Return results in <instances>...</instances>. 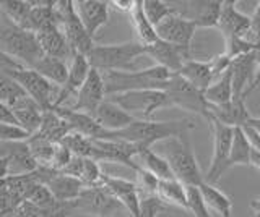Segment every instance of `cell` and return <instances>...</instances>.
Masks as SVG:
<instances>
[{"label": "cell", "mask_w": 260, "mask_h": 217, "mask_svg": "<svg viewBox=\"0 0 260 217\" xmlns=\"http://www.w3.org/2000/svg\"><path fill=\"white\" fill-rule=\"evenodd\" d=\"M195 128L193 120H169V122H156V120H135V122L120 132H108L104 140H122L134 143L142 148H151L161 141H171L187 136V132Z\"/></svg>", "instance_id": "1"}, {"label": "cell", "mask_w": 260, "mask_h": 217, "mask_svg": "<svg viewBox=\"0 0 260 217\" xmlns=\"http://www.w3.org/2000/svg\"><path fill=\"white\" fill-rule=\"evenodd\" d=\"M0 51L20 65L35 68L44 59L38 34L13 25L5 17L0 23Z\"/></svg>", "instance_id": "2"}, {"label": "cell", "mask_w": 260, "mask_h": 217, "mask_svg": "<svg viewBox=\"0 0 260 217\" xmlns=\"http://www.w3.org/2000/svg\"><path fill=\"white\" fill-rule=\"evenodd\" d=\"M108 98L128 91H165L173 73L159 65L135 71H111L103 73Z\"/></svg>", "instance_id": "3"}, {"label": "cell", "mask_w": 260, "mask_h": 217, "mask_svg": "<svg viewBox=\"0 0 260 217\" xmlns=\"http://www.w3.org/2000/svg\"><path fill=\"white\" fill-rule=\"evenodd\" d=\"M0 62H2V73L13 78L15 81H18L23 86V90L28 93L29 98L39 104L41 109L44 112L54 109V104L60 91L59 86L52 84L49 79L38 73L35 68L23 67L18 62L7 57V55H2Z\"/></svg>", "instance_id": "4"}, {"label": "cell", "mask_w": 260, "mask_h": 217, "mask_svg": "<svg viewBox=\"0 0 260 217\" xmlns=\"http://www.w3.org/2000/svg\"><path fill=\"white\" fill-rule=\"evenodd\" d=\"M142 55H146V47L138 41H130L122 44L94 46L86 57L91 68L101 73H111V71H135V62Z\"/></svg>", "instance_id": "5"}, {"label": "cell", "mask_w": 260, "mask_h": 217, "mask_svg": "<svg viewBox=\"0 0 260 217\" xmlns=\"http://www.w3.org/2000/svg\"><path fill=\"white\" fill-rule=\"evenodd\" d=\"M165 157L173 168L174 177L185 187H200L205 182V175L200 170L199 160L193 154L187 136L171 140Z\"/></svg>", "instance_id": "6"}, {"label": "cell", "mask_w": 260, "mask_h": 217, "mask_svg": "<svg viewBox=\"0 0 260 217\" xmlns=\"http://www.w3.org/2000/svg\"><path fill=\"white\" fill-rule=\"evenodd\" d=\"M55 10L57 17H59V28L65 34V37H67V42L73 55H88L96 44L93 42V37L88 34L86 28L78 18L75 2H72V0H60V2L55 4Z\"/></svg>", "instance_id": "7"}, {"label": "cell", "mask_w": 260, "mask_h": 217, "mask_svg": "<svg viewBox=\"0 0 260 217\" xmlns=\"http://www.w3.org/2000/svg\"><path fill=\"white\" fill-rule=\"evenodd\" d=\"M108 99L119 104L137 120H153L154 112L171 107L165 91H128L109 96Z\"/></svg>", "instance_id": "8"}, {"label": "cell", "mask_w": 260, "mask_h": 217, "mask_svg": "<svg viewBox=\"0 0 260 217\" xmlns=\"http://www.w3.org/2000/svg\"><path fill=\"white\" fill-rule=\"evenodd\" d=\"M171 107H177L192 114L202 115L208 120L210 115V104L207 102L203 91L190 84L181 75H173L165 90Z\"/></svg>", "instance_id": "9"}, {"label": "cell", "mask_w": 260, "mask_h": 217, "mask_svg": "<svg viewBox=\"0 0 260 217\" xmlns=\"http://www.w3.org/2000/svg\"><path fill=\"white\" fill-rule=\"evenodd\" d=\"M72 204L75 209V214L91 217H109L116 212L125 211L120 201L106 187L85 188Z\"/></svg>", "instance_id": "10"}, {"label": "cell", "mask_w": 260, "mask_h": 217, "mask_svg": "<svg viewBox=\"0 0 260 217\" xmlns=\"http://www.w3.org/2000/svg\"><path fill=\"white\" fill-rule=\"evenodd\" d=\"M208 122L211 125V130H213V156H211V162L205 175V182L215 185L226 172V164L228 159H230L234 138V128L223 125L221 122L213 118L208 120Z\"/></svg>", "instance_id": "11"}, {"label": "cell", "mask_w": 260, "mask_h": 217, "mask_svg": "<svg viewBox=\"0 0 260 217\" xmlns=\"http://www.w3.org/2000/svg\"><path fill=\"white\" fill-rule=\"evenodd\" d=\"M32 175L36 177V180L39 183L46 185V187L52 191L54 198L59 201V203H73V201L80 196V193L86 188L78 179H75V177L59 172L52 167L39 165L36 170L32 172Z\"/></svg>", "instance_id": "12"}, {"label": "cell", "mask_w": 260, "mask_h": 217, "mask_svg": "<svg viewBox=\"0 0 260 217\" xmlns=\"http://www.w3.org/2000/svg\"><path fill=\"white\" fill-rule=\"evenodd\" d=\"M2 179L10 175L32 173L39 167L28 141H2Z\"/></svg>", "instance_id": "13"}, {"label": "cell", "mask_w": 260, "mask_h": 217, "mask_svg": "<svg viewBox=\"0 0 260 217\" xmlns=\"http://www.w3.org/2000/svg\"><path fill=\"white\" fill-rule=\"evenodd\" d=\"M94 143V156L93 159L98 162H114L122 164L137 173L140 165L135 160L138 146L134 143L122 140H93Z\"/></svg>", "instance_id": "14"}, {"label": "cell", "mask_w": 260, "mask_h": 217, "mask_svg": "<svg viewBox=\"0 0 260 217\" xmlns=\"http://www.w3.org/2000/svg\"><path fill=\"white\" fill-rule=\"evenodd\" d=\"M197 31V25L181 15H173L156 26V34L161 41L173 44L192 54V41Z\"/></svg>", "instance_id": "15"}, {"label": "cell", "mask_w": 260, "mask_h": 217, "mask_svg": "<svg viewBox=\"0 0 260 217\" xmlns=\"http://www.w3.org/2000/svg\"><path fill=\"white\" fill-rule=\"evenodd\" d=\"M108 99V93H106L104 76L101 71L91 70L85 84L81 86V90L75 96V104L70 107L78 112H86V114H94L98 107Z\"/></svg>", "instance_id": "16"}, {"label": "cell", "mask_w": 260, "mask_h": 217, "mask_svg": "<svg viewBox=\"0 0 260 217\" xmlns=\"http://www.w3.org/2000/svg\"><path fill=\"white\" fill-rule=\"evenodd\" d=\"M103 187L108 188L120 201V204L128 212V217H138L142 209V193L135 182L104 173Z\"/></svg>", "instance_id": "17"}, {"label": "cell", "mask_w": 260, "mask_h": 217, "mask_svg": "<svg viewBox=\"0 0 260 217\" xmlns=\"http://www.w3.org/2000/svg\"><path fill=\"white\" fill-rule=\"evenodd\" d=\"M91 70L93 68H91V65H89L86 55H83V54H75V55H73L72 62H70V70H69L67 83H65L60 88L59 96H57V101L54 104V109L63 107L65 101H69L72 96H77V93L81 90V86H83L85 81L88 79L89 73H91Z\"/></svg>", "instance_id": "18"}, {"label": "cell", "mask_w": 260, "mask_h": 217, "mask_svg": "<svg viewBox=\"0 0 260 217\" xmlns=\"http://www.w3.org/2000/svg\"><path fill=\"white\" fill-rule=\"evenodd\" d=\"M250 28V17L238 10L236 2L223 0L221 15H219L216 29L223 34L224 41L234 37H246Z\"/></svg>", "instance_id": "19"}, {"label": "cell", "mask_w": 260, "mask_h": 217, "mask_svg": "<svg viewBox=\"0 0 260 217\" xmlns=\"http://www.w3.org/2000/svg\"><path fill=\"white\" fill-rule=\"evenodd\" d=\"M185 7L179 10V15L197 25V28H216L221 15V0H197L185 2Z\"/></svg>", "instance_id": "20"}, {"label": "cell", "mask_w": 260, "mask_h": 217, "mask_svg": "<svg viewBox=\"0 0 260 217\" xmlns=\"http://www.w3.org/2000/svg\"><path fill=\"white\" fill-rule=\"evenodd\" d=\"M146 55L154 60V65L166 68L173 75L179 73L181 68L184 67V63L192 59V54L185 52L184 49H181V47H177V46L161 41V39L158 42H154L153 46L146 47Z\"/></svg>", "instance_id": "21"}, {"label": "cell", "mask_w": 260, "mask_h": 217, "mask_svg": "<svg viewBox=\"0 0 260 217\" xmlns=\"http://www.w3.org/2000/svg\"><path fill=\"white\" fill-rule=\"evenodd\" d=\"M109 9V2H103V0H78V2H75L78 18L93 39L96 37L98 31L108 25Z\"/></svg>", "instance_id": "22"}, {"label": "cell", "mask_w": 260, "mask_h": 217, "mask_svg": "<svg viewBox=\"0 0 260 217\" xmlns=\"http://www.w3.org/2000/svg\"><path fill=\"white\" fill-rule=\"evenodd\" d=\"M231 73L234 99H246L247 90L250 88L252 81H254L255 75V52L234 59L231 65Z\"/></svg>", "instance_id": "23"}, {"label": "cell", "mask_w": 260, "mask_h": 217, "mask_svg": "<svg viewBox=\"0 0 260 217\" xmlns=\"http://www.w3.org/2000/svg\"><path fill=\"white\" fill-rule=\"evenodd\" d=\"M96 122L100 123L106 132H120L135 122V117L130 115L127 110L122 109L119 104L106 99L98 110L93 114Z\"/></svg>", "instance_id": "24"}, {"label": "cell", "mask_w": 260, "mask_h": 217, "mask_svg": "<svg viewBox=\"0 0 260 217\" xmlns=\"http://www.w3.org/2000/svg\"><path fill=\"white\" fill-rule=\"evenodd\" d=\"M59 114L67 120V123L70 125L72 132H77L80 135H85L91 140H104L108 132L96 122V118L91 114H86V112H78L73 109L67 107H59L54 109Z\"/></svg>", "instance_id": "25"}, {"label": "cell", "mask_w": 260, "mask_h": 217, "mask_svg": "<svg viewBox=\"0 0 260 217\" xmlns=\"http://www.w3.org/2000/svg\"><path fill=\"white\" fill-rule=\"evenodd\" d=\"M218 120L223 125L238 128L244 126L252 118L250 112L246 106V99H233L224 106H210L208 120Z\"/></svg>", "instance_id": "26"}, {"label": "cell", "mask_w": 260, "mask_h": 217, "mask_svg": "<svg viewBox=\"0 0 260 217\" xmlns=\"http://www.w3.org/2000/svg\"><path fill=\"white\" fill-rule=\"evenodd\" d=\"M176 75H181L182 78H185L190 84H193L195 88H199L200 91H205L213 84L216 79V75L213 71V67H211L210 60L203 62V60H187L184 63V67L181 68V71Z\"/></svg>", "instance_id": "27"}, {"label": "cell", "mask_w": 260, "mask_h": 217, "mask_svg": "<svg viewBox=\"0 0 260 217\" xmlns=\"http://www.w3.org/2000/svg\"><path fill=\"white\" fill-rule=\"evenodd\" d=\"M38 39L41 49H43L44 55H47V57H54L60 60L73 57V52L67 42V37H65L59 26L41 31V33H38Z\"/></svg>", "instance_id": "28"}, {"label": "cell", "mask_w": 260, "mask_h": 217, "mask_svg": "<svg viewBox=\"0 0 260 217\" xmlns=\"http://www.w3.org/2000/svg\"><path fill=\"white\" fill-rule=\"evenodd\" d=\"M135 160L142 168L151 172L154 177H158L159 180H177L173 173V168H171L169 162L166 160V157L156 154L151 148L138 146V152H137Z\"/></svg>", "instance_id": "29"}, {"label": "cell", "mask_w": 260, "mask_h": 217, "mask_svg": "<svg viewBox=\"0 0 260 217\" xmlns=\"http://www.w3.org/2000/svg\"><path fill=\"white\" fill-rule=\"evenodd\" d=\"M72 133V128L57 110H46L43 115V122L38 130V135L52 143H62L65 136Z\"/></svg>", "instance_id": "30"}, {"label": "cell", "mask_w": 260, "mask_h": 217, "mask_svg": "<svg viewBox=\"0 0 260 217\" xmlns=\"http://www.w3.org/2000/svg\"><path fill=\"white\" fill-rule=\"evenodd\" d=\"M128 17H130V21H132L138 42L143 44L145 47H148L159 41V37L156 34V28L151 25L143 12V0H137L135 9L132 10V13H130Z\"/></svg>", "instance_id": "31"}, {"label": "cell", "mask_w": 260, "mask_h": 217, "mask_svg": "<svg viewBox=\"0 0 260 217\" xmlns=\"http://www.w3.org/2000/svg\"><path fill=\"white\" fill-rule=\"evenodd\" d=\"M13 110V114L18 118L20 125L24 128L26 132H29L31 135L38 133L41 122H43V115H44V110L41 109V106L32 101L31 98L24 99L23 102H20L18 106L10 107Z\"/></svg>", "instance_id": "32"}, {"label": "cell", "mask_w": 260, "mask_h": 217, "mask_svg": "<svg viewBox=\"0 0 260 217\" xmlns=\"http://www.w3.org/2000/svg\"><path fill=\"white\" fill-rule=\"evenodd\" d=\"M166 206H176L189 212V201H187V187L179 180H161L158 195Z\"/></svg>", "instance_id": "33"}, {"label": "cell", "mask_w": 260, "mask_h": 217, "mask_svg": "<svg viewBox=\"0 0 260 217\" xmlns=\"http://www.w3.org/2000/svg\"><path fill=\"white\" fill-rule=\"evenodd\" d=\"M199 188H200V193H202L203 199H205L208 209L218 212L221 217H231L233 201L226 193H223L221 190H218L215 185L207 183V182H203Z\"/></svg>", "instance_id": "34"}, {"label": "cell", "mask_w": 260, "mask_h": 217, "mask_svg": "<svg viewBox=\"0 0 260 217\" xmlns=\"http://www.w3.org/2000/svg\"><path fill=\"white\" fill-rule=\"evenodd\" d=\"M75 215V209L72 203H57L51 209H41L35 204L24 203L16 209V211L8 217H72Z\"/></svg>", "instance_id": "35"}, {"label": "cell", "mask_w": 260, "mask_h": 217, "mask_svg": "<svg viewBox=\"0 0 260 217\" xmlns=\"http://www.w3.org/2000/svg\"><path fill=\"white\" fill-rule=\"evenodd\" d=\"M207 102L210 106H224V104L231 102L234 99V91H233V73L231 68L226 73L216 79L208 90L203 91Z\"/></svg>", "instance_id": "36"}, {"label": "cell", "mask_w": 260, "mask_h": 217, "mask_svg": "<svg viewBox=\"0 0 260 217\" xmlns=\"http://www.w3.org/2000/svg\"><path fill=\"white\" fill-rule=\"evenodd\" d=\"M35 70L38 71V73L43 75L46 79H49L52 84L62 88L65 83H67L70 65H67L65 60L44 55V59L38 63V65L35 67Z\"/></svg>", "instance_id": "37"}, {"label": "cell", "mask_w": 260, "mask_h": 217, "mask_svg": "<svg viewBox=\"0 0 260 217\" xmlns=\"http://www.w3.org/2000/svg\"><path fill=\"white\" fill-rule=\"evenodd\" d=\"M32 10V4L29 0H4L0 2V12L2 17H5L13 25L26 29L28 20Z\"/></svg>", "instance_id": "38"}, {"label": "cell", "mask_w": 260, "mask_h": 217, "mask_svg": "<svg viewBox=\"0 0 260 217\" xmlns=\"http://www.w3.org/2000/svg\"><path fill=\"white\" fill-rule=\"evenodd\" d=\"M250 154H252V148L246 133L242 130V126L234 128L233 146L230 152V159H228L226 164V170L234 165H250Z\"/></svg>", "instance_id": "39"}, {"label": "cell", "mask_w": 260, "mask_h": 217, "mask_svg": "<svg viewBox=\"0 0 260 217\" xmlns=\"http://www.w3.org/2000/svg\"><path fill=\"white\" fill-rule=\"evenodd\" d=\"M28 98V93L23 90V86L18 81H15L8 75H0V104L15 107Z\"/></svg>", "instance_id": "40"}, {"label": "cell", "mask_w": 260, "mask_h": 217, "mask_svg": "<svg viewBox=\"0 0 260 217\" xmlns=\"http://www.w3.org/2000/svg\"><path fill=\"white\" fill-rule=\"evenodd\" d=\"M28 144L31 148L32 156H35L38 165H44V167H52V160H54V154L57 149V144L59 143H52L43 136H39L38 133H35L28 140Z\"/></svg>", "instance_id": "41"}, {"label": "cell", "mask_w": 260, "mask_h": 217, "mask_svg": "<svg viewBox=\"0 0 260 217\" xmlns=\"http://www.w3.org/2000/svg\"><path fill=\"white\" fill-rule=\"evenodd\" d=\"M65 148H69L70 152L77 157H86L93 159L94 156V143L91 138H88L85 135H80L77 132H72L65 136V140L62 141Z\"/></svg>", "instance_id": "42"}, {"label": "cell", "mask_w": 260, "mask_h": 217, "mask_svg": "<svg viewBox=\"0 0 260 217\" xmlns=\"http://www.w3.org/2000/svg\"><path fill=\"white\" fill-rule=\"evenodd\" d=\"M143 12L154 28L166 18L179 13L176 7H169L166 2H161V0H143Z\"/></svg>", "instance_id": "43"}, {"label": "cell", "mask_w": 260, "mask_h": 217, "mask_svg": "<svg viewBox=\"0 0 260 217\" xmlns=\"http://www.w3.org/2000/svg\"><path fill=\"white\" fill-rule=\"evenodd\" d=\"M28 203L35 204L41 209H51L54 207L59 201H57L52 195V191L49 190L46 185L43 183H38L35 188H32V191L29 193L28 196Z\"/></svg>", "instance_id": "44"}, {"label": "cell", "mask_w": 260, "mask_h": 217, "mask_svg": "<svg viewBox=\"0 0 260 217\" xmlns=\"http://www.w3.org/2000/svg\"><path fill=\"white\" fill-rule=\"evenodd\" d=\"M187 201H189V212L193 217H211L199 187H187Z\"/></svg>", "instance_id": "45"}, {"label": "cell", "mask_w": 260, "mask_h": 217, "mask_svg": "<svg viewBox=\"0 0 260 217\" xmlns=\"http://www.w3.org/2000/svg\"><path fill=\"white\" fill-rule=\"evenodd\" d=\"M159 179L154 177L151 172L145 170V168L140 167V170L137 172V185H138V190L142 193V198L143 196H156L158 195V188H159Z\"/></svg>", "instance_id": "46"}, {"label": "cell", "mask_w": 260, "mask_h": 217, "mask_svg": "<svg viewBox=\"0 0 260 217\" xmlns=\"http://www.w3.org/2000/svg\"><path fill=\"white\" fill-rule=\"evenodd\" d=\"M31 133L24 130L23 126L18 125H7V123H0V140L2 141H28L31 138Z\"/></svg>", "instance_id": "47"}, {"label": "cell", "mask_w": 260, "mask_h": 217, "mask_svg": "<svg viewBox=\"0 0 260 217\" xmlns=\"http://www.w3.org/2000/svg\"><path fill=\"white\" fill-rule=\"evenodd\" d=\"M168 206L162 203L158 196H143L142 198V209L138 217H158L159 212L165 211Z\"/></svg>", "instance_id": "48"}, {"label": "cell", "mask_w": 260, "mask_h": 217, "mask_svg": "<svg viewBox=\"0 0 260 217\" xmlns=\"http://www.w3.org/2000/svg\"><path fill=\"white\" fill-rule=\"evenodd\" d=\"M246 39L254 46L260 47V2H257L254 12L250 15V28L247 31Z\"/></svg>", "instance_id": "49"}, {"label": "cell", "mask_w": 260, "mask_h": 217, "mask_svg": "<svg viewBox=\"0 0 260 217\" xmlns=\"http://www.w3.org/2000/svg\"><path fill=\"white\" fill-rule=\"evenodd\" d=\"M0 123H7V125H20L18 118H16V115L13 114V110L5 106V104H0Z\"/></svg>", "instance_id": "50"}, {"label": "cell", "mask_w": 260, "mask_h": 217, "mask_svg": "<svg viewBox=\"0 0 260 217\" xmlns=\"http://www.w3.org/2000/svg\"><path fill=\"white\" fill-rule=\"evenodd\" d=\"M242 130L244 133H246L247 136V140H249V144H250V148L260 152V133L255 132L254 128H250V126H242Z\"/></svg>", "instance_id": "51"}, {"label": "cell", "mask_w": 260, "mask_h": 217, "mask_svg": "<svg viewBox=\"0 0 260 217\" xmlns=\"http://www.w3.org/2000/svg\"><path fill=\"white\" fill-rule=\"evenodd\" d=\"M135 4H137V0H114V2H109V5L112 7V9L128 13V15L132 13V10L135 9Z\"/></svg>", "instance_id": "52"}, {"label": "cell", "mask_w": 260, "mask_h": 217, "mask_svg": "<svg viewBox=\"0 0 260 217\" xmlns=\"http://www.w3.org/2000/svg\"><path fill=\"white\" fill-rule=\"evenodd\" d=\"M260 86V47L255 51V75H254V81H252L250 88L247 90V94H250L252 91H255ZM247 98V96H246Z\"/></svg>", "instance_id": "53"}, {"label": "cell", "mask_w": 260, "mask_h": 217, "mask_svg": "<svg viewBox=\"0 0 260 217\" xmlns=\"http://www.w3.org/2000/svg\"><path fill=\"white\" fill-rule=\"evenodd\" d=\"M250 165L260 172V152H257L254 149H252V154H250Z\"/></svg>", "instance_id": "54"}, {"label": "cell", "mask_w": 260, "mask_h": 217, "mask_svg": "<svg viewBox=\"0 0 260 217\" xmlns=\"http://www.w3.org/2000/svg\"><path fill=\"white\" fill-rule=\"evenodd\" d=\"M249 207H250V211L254 212L255 217H260V198L252 199V201H250V204H249Z\"/></svg>", "instance_id": "55"}, {"label": "cell", "mask_w": 260, "mask_h": 217, "mask_svg": "<svg viewBox=\"0 0 260 217\" xmlns=\"http://www.w3.org/2000/svg\"><path fill=\"white\" fill-rule=\"evenodd\" d=\"M244 126H250V128H254L255 132L260 133V117H252L249 122L244 125Z\"/></svg>", "instance_id": "56"}, {"label": "cell", "mask_w": 260, "mask_h": 217, "mask_svg": "<svg viewBox=\"0 0 260 217\" xmlns=\"http://www.w3.org/2000/svg\"><path fill=\"white\" fill-rule=\"evenodd\" d=\"M109 217H128V215H125L124 212L120 211V212H116V214H112V215H109Z\"/></svg>", "instance_id": "57"}]
</instances>
